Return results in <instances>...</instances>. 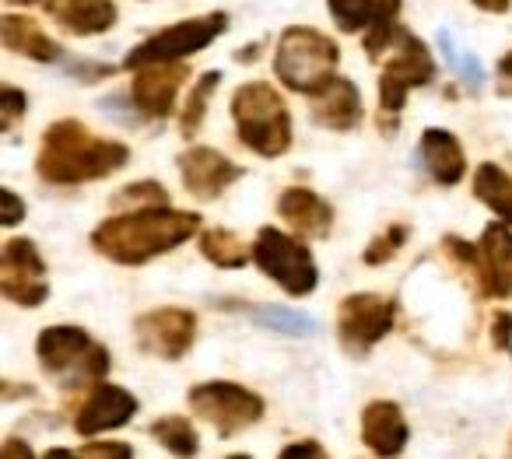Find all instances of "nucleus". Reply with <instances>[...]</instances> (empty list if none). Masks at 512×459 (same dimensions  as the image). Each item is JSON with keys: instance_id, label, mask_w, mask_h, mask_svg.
<instances>
[{"instance_id": "obj_1", "label": "nucleus", "mask_w": 512, "mask_h": 459, "mask_svg": "<svg viewBox=\"0 0 512 459\" xmlns=\"http://www.w3.org/2000/svg\"><path fill=\"white\" fill-rule=\"evenodd\" d=\"M200 232L197 211H176L169 204L155 207H130L123 214L106 218L92 232V246L106 260L123 263V267H141L155 256L190 242Z\"/></svg>"}, {"instance_id": "obj_2", "label": "nucleus", "mask_w": 512, "mask_h": 459, "mask_svg": "<svg viewBox=\"0 0 512 459\" xmlns=\"http://www.w3.org/2000/svg\"><path fill=\"white\" fill-rule=\"evenodd\" d=\"M130 148L113 137H99L78 120H57L46 127L43 148L36 158V172L43 183L53 186H81L106 179L109 172L123 169Z\"/></svg>"}, {"instance_id": "obj_3", "label": "nucleus", "mask_w": 512, "mask_h": 459, "mask_svg": "<svg viewBox=\"0 0 512 459\" xmlns=\"http://www.w3.org/2000/svg\"><path fill=\"white\" fill-rule=\"evenodd\" d=\"M232 120L239 141L260 158H281L292 148V113L278 88H271L267 81H246L235 88Z\"/></svg>"}, {"instance_id": "obj_4", "label": "nucleus", "mask_w": 512, "mask_h": 459, "mask_svg": "<svg viewBox=\"0 0 512 459\" xmlns=\"http://www.w3.org/2000/svg\"><path fill=\"white\" fill-rule=\"evenodd\" d=\"M337 64H341V50L320 29L292 25V29L281 32L278 53H274V74L292 92L299 95L323 92L337 78Z\"/></svg>"}, {"instance_id": "obj_5", "label": "nucleus", "mask_w": 512, "mask_h": 459, "mask_svg": "<svg viewBox=\"0 0 512 459\" xmlns=\"http://www.w3.org/2000/svg\"><path fill=\"white\" fill-rule=\"evenodd\" d=\"M36 358L60 386L99 382L109 372V351L81 326H46L36 340Z\"/></svg>"}, {"instance_id": "obj_6", "label": "nucleus", "mask_w": 512, "mask_h": 459, "mask_svg": "<svg viewBox=\"0 0 512 459\" xmlns=\"http://www.w3.org/2000/svg\"><path fill=\"white\" fill-rule=\"evenodd\" d=\"M253 263L264 270L271 281H278L292 298H306L320 284V270L313 263V253L302 242V235L281 232V228H260L253 242Z\"/></svg>"}, {"instance_id": "obj_7", "label": "nucleus", "mask_w": 512, "mask_h": 459, "mask_svg": "<svg viewBox=\"0 0 512 459\" xmlns=\"http://www.w3.org/2000/svg\"><path fill=\"white\" fill-rule=\"evenodd\" d=\"M435 78V60L428 53V46L418 36L400 29L397 36V53L379 74V113H383V130L390 134V120L397 123L400 109H404L411 88H421Z\"/></svg>"}, {"instance_id": "obj_8", "label": "nucleus", "mask_w": 512, "mask_h": 459, "mask_svg": "<svg viewBox=\"0 0 512 459\" xmlns=\"http://www.w3.org/2000/svg\"><path fill=\"white\" fill-rule=\"evenodd\" d=\"M228 29V15L225 11H211V15H200V18H186V22H176L169 29L155 32L151 39H144L141 46L127 53L123 67L127 71H137L144 64H162V60H183L190 53H200Z\"/></svg>"}, {"instance_id": "obj_9", "label": "nucleus", "mask_w": 512, "mask_h": 459, "mask_svg": "<svg viewBox=\"0 0 512 459\" xmlns=\"http://www.w3.org/2000/svg\"><path fill=\"white\" fill-rule=\"evenodd\" d=\"M190 410L200 421L214 424L218 435H239L242 428L264 417V400L239 382H200L190 389Z\"/></svg>"}, {"instance_id": "obj_10", "label": "nucleus", "mask_w": 512, "mask_h": 459, "mask_svg": "<svg viewBox=\"0 0 512 459\" xmlns=\"http://www.w3.org/2000/svg\"><path fill=\"white\" fill-rule=\"evenodd\" d=\"M397 323V302L379 295H348L337 305V340L351 358H365Z\"/></svg>"}, {"instance_id": "obj_11", "label": "nucleus", "mask_w": 512, "mask_h": 459, "mask_svg": "<svg viewBox=\"0 0 512 459\" xmlns=\"http://www.w3.org/2000/svg\"><path fill=\"white\" fill-rule=\"evenodd\" d=\"M0 295L25 309H36L50 298L46 263L32 239H8L0 249Z\"/></svg>"}, {"instance_id": "obj_12", "label": "nucleus", "mask_w": 512, "mask_h": 459, "mask_svg": "<svg viewBox=\"0 0 512 459\" xmlns=\"http://www.w3.org/2000/svg\"><path fill=\"white\" fill-rule=\"evenodd\" d=\"M137 347L162 361H179L197 340V316L179 305H165V309L141 312L134 323Z\"/></svg>"}, {"instance_id": "obj_13", "label": "nucleus", "mask_w": 512, "mask_h": 459, "mask_svg": "<svg viewBox=\"0 0 512 459\" xmlns=\"http://www.w3.org/2000/svg\"><path fill=\"white\" fill-rule=\"evenodd\" d=\"M190 78V67L183 60H162V64H144L134 71V106L141 109L148 120H165L179 99V88Z\"/></svg>"}, {"instance_id": "obj_14", "label": "nucleus", "mask_w": 512, "mask_h": 459, "mask_svg": "<svg viewBox=\"0 0 512 459\" xmlns=\"http://www.w3.org/2000/svg\"><path fill=\"white\" fill-rule=\"evenodd\" d=\"M179 179H183L186 193L197 200H214L242 176V169L235 162H228L221 151L204 148V144H193L179 155Z\"/></svg>"}, {"instance_id": "obj_15", "label": "nucleus", "mask_w": 512, "mask_h": 459, "mask_svg": "<svg viewBox=\"0 0 512 459\" xmlns=\"http://www.w3.org/2000/svg\"><path fill=\"white\" fill-rule=\"evenodd\" d=\"M137 414V400L130 396V389L109 386V382H95L85 393L78 417H74V431L81 438H95L102 431H116L123 424H130V417Z\"/></svg>"}, {"instance_id": "obj_16", "label": "nucleus", "mask_w": 512, "mask_h": 459, "mask_svg": "<svg viewBox=\"0 0 512 459\" xmlns=\"http://www.w3.org/2000/svg\"><path fill=\"white\" fill-rule=\"evenodd\" d=\"M477 249H481V295L512 298V228H509V221L484 228Z\"/></svg>"}, {"instance_id": "obj_17", "label": "nucleus", "mask_w": 512, "mask_h": 459, "mask_svg": "<svg viewBox=\"0 0 512 459\" xmlns=\"http://www.w3.org/2000/svg\"><path fill=\"white\" fill-rule=\"evenodd\" d=\"M278 214L295 235H302V239H327L330 225H334L330 204L320 193L309 190V186H288L278 197Z\"/></svg>"}, {"instance_id": "obj_18", "label": "nucleus", "mask_w": 512, "mask_h": 459, "mask_svg": "<svg viewBox=\"0 0 512 459\" xmlns=\"http://www.w3.org/2000/svg\"><path fill=\"white\" fill-rule=\"evenodd\" d=\"M309 113H313V120L320 123V127L344 134V130H355L358 123H362L365 109H362V95H358L355 81L334 78L323 92L309 95Z\"/></svg>"}, {"instance_id": "obj_19", "label": "nucleus", "mask_w": 512, "mask_h": 459, "mask_svg": "<svg viewBox=\"0 0 512 459\" xmlns=\"http://www.w3.org/2000/svg\"><path fill=\"white\" fill-rule=\"evenodd\" d=\"M362 442L376 456H400L407 445L404 410L393 400H376L362 410Z\"/></svg>"}, {"instance_id": "obj_20", "label": "nucleus", "mask_w": 512, "mask_h": 459, "mask_svg": "<svg viewBox=\"0 0 512 459\" xmlns=\"http://www.w3.org/2000/svg\"><path fill=\"white\" fill-rule=\"evenodd\" d=\"M43 8L60 29L74 36H102L116 25V4L109 0H46Z\"/></svg>"}, {"instance_id": "obj_21", "label": "nucleus", "mask_w": 512, "mask_h": 459, "mask_svg": "<svg viewBox=\"0 0 512 459\" xmlns=\"http://www.w3.org/2000/svg\"><path fill=\"white\" fill-rule=\"evenodd\" d=\"M0 43H4V50L18 53L25 60H36V64H53L60 57V46L46 36L43 25L25 15L0 18Z\"/></svg>"}, {"instance_id": "obj_22", "label": "nucleus", "mask_w": 512, "mask_h": 459, "mask_svg": "<svg viewBox=\"0 0 512 459\" xmlns=\"http://www.w3.org/2000/svg\"><path fill=\"white\" fill-rule=\"evenodd\" d=\"M421 162L439 186H456L467 172V155H463L460 141L439 127L421 134Z\"/></svg>"}, {"instance_id": "obj_23", "label": "nucleus", "mask_w": 512, "mask_h": 459, "mask_svg": "<svg viewBox=\"0 0 512 459\" xmlns=\"http://www.w3.org/2000/svg\"><path fill=\"white\" fill-rule=\"evenodd\" d=\"M474 197L481 200L491 214H498V218L512 225V176L502 169V165H495V162L477 165Z\"/></svg>"}, {"instance_id": "obj_24", "label": "nucleus", "mask_w": 512, "mask_h": 459, "mask_svg": "<svg viewBox=\"0 0 512 459\" xmlns=\"http://www.w3.org/2000/svg\"><path fill=\"white\" fill-rule=\"evenodd\" d=\"M200 253H204L214 267H225V270H239L253 260V249H249L239 235L225 232V228H207V232H200Z\"/></svg>"}, {"instance_id": "obj_25", "label": "nucleus", "mask_w": 512, "mask_h": 459, "mask_svg": "<svg viewBox=\"0 0 512 459\" xmlns=\"http://www.w3.org/2000/svg\"><path fill=\"white\" fill-rule=\"evenodd\" d=\"M397 18H400V0H376V15H372L369 29H365V53L372 60H379L386 53V46L397 43L400 36Z\"/></svg>"}, {"instance_id": "obj_26", "label": "nucleus", "mask_w": 512, "mask_h": 459, "mask_svg": "<svg viewBox=\"0 0 512 459\" xmlns=\"http://www.w3.org/2000/svg\"><path fill=\"white\" fill-rule=\"evenodd\" d=\"M151 438H155L162 449H169L172 456H197L200 449V438H197V428H193L186 417H158L151 424Z\"/></svg>"}, {"instance_id": "obj_27", "label": "nucleus", "mask_w": 512, "mask_h": 459, "mask_svg": "<svg viewBox=\"0 0 512 459\" xmlns=\"http://www.w3.org/2000/svg\"><path fill=\"white\" fill-rule=\"evenodd\" d=\"M218 81H221L218 71H207L197 78V88L190 92V99H186V106H183V116H179V130H183V137H197V130L204 127L207 102H211Z\"/></svg>"}, {"instance_id": "obj_28", "label": "nucleus", "mask_w": 512, "mask_h": 459, "mask_svg": "<svg viewBox=\"0 0 512 459\" xmlns=\"http://www.w3.org/2000/svg\"><path fill=\"white\" fill-rule=\"evenodd\" d=\"M327 4H330V18H334L341 32L369 29L372 15H376V0H327Z\"/></svg>"}, {"instance_id": "obj_29", "label": "nucleus", "mask_w": 512, "mask_h": 459, "mask_svg": "<svg viewBox=\"0 0 512 459\" xmlns=\"http://www.w3.org/2000/svg\"><path fill=\"white\" fill-rule=\"evenodd\" d=\"M407 242V228L404 225H390L383 235H379L376 242H369L365 246V253H362V260L369 263V267H379V263H386L393 253H397L400 246Z\"/></svg>"}, {"instance_id": "obj_30", "label": "nucleus", "mask_w": 512, "mask_h": 459, "mask_svg": "<svg viewBox=\"0 0 512 459\" xmlns=\"http://www.w3.org/2000/svg\"><path fill=\"white\" fill-rule=\"evenodd\" d=\"M116 207H155V204H169V193L158 183H134L127 190L116 193L113 200Z\"/></svg>"}, {"instance_id": "obj_31", "label": "nucleus", "mask_w": 512, "mask_h": 459, "mask_svg": "<svg viewBox=\"0 0 512 459\" xmlns=\"http://www.w3.org/2000/svg\"><path fill=\"white\" fill-rule=\"evenodd\" d=\"M256 319L267 326H274V330H285V333H306L313 330V323L302 316H295L292 309H278V305H264V309H256Z\"/></svg>"}, {"instance_id": "obj_32", "label": "nucleus", "mask_w": 512, "mask_h": 459, "mask_svg": "<svg viewBox=\"0 0 512 459\" xmlns=\"http://www.w3.org/2000/svg\"><path fill=\"white\" fill-rule=\"evenodd\" d=\"M0 106H4V123H0V127L11 130L25 116V109H29V95L15 85H4L0 88Z\"/></svg>"}, {"instance_id": "obj_33", "label": "nucleus", "mask_w": 512, "mask_h": 459, "mask_svg": "<svg viewBox=\"0 0 512 459\" xmlns=\"http://www.w3.org/2000/svg\"><path fill=\"white\" fill-rule=\"evenodd\" d=\"M81 459H130L134 449L127 442H92L78 452Z\"/></svg>"}, {"instance_id": "obj_34", "label": "nucleus", "mask_w": 512, "mask_h": 459, "mask_svg": "<svg viewBox=\"0 0 512 459\" xmlns=\"http://www.w3.org/2000/svg\"><path fill=\"white\" fill-rule=\"evenodd\" d=\"M25 218V204L15 190H0V225L4 228H15L18 221Z\"/></svg>"}, {"instance_id": "obj_35", "label": "nucleus", "mask_w": 512, "mask_h": 459, "mask_svg": "<svg viewBox=\"0 0 512 459\" xmlns=\"http://www.w3.org/2000/svg\"><path fill=\"white\" fill-rule=\"evenodd\" d=\"M491 344H495V351L512 354V312H495V319H491Z\"/></svg>"}, {"instance_id": "obj_36", "label": "nucleus", "mask_w": 512, "mask_h": 459, "mask_svg": "<svg viewBox=\"0 0 512 459\" xmlns=\"http://www.w3.org/2000/svg\"><path fill=\"white\" fill-rule=\"evenodd\" d=\"M302 456L320 459V456H327V452H323V445H320V442H292L285 452H281V459H302Z\"/></svg>"}, {"instance_id": "obj_37", "label": "nucleus", "mask_w": 512, "mask_h": 459, "mask_svg": "<svg viewBox=\"0 0 512 459\" xmlns=\"http://www.w3.org/2000/svg\"><path fill=\"white\" fill-rule=\"evenodd\" d=\"M498 95H509L512 99V53H505L498 60Z\"/></svg>"}, {"instance_id": "obj_38", "label": "nucleus", "mask_w": 512, "mask_h": 459, "mask_svg": "<svg viewBox=\"0 0 512 459\" xmlns=\"http://www.w3.org/2000/svg\"><path fill=\"white\" fill-rule=\"evenodd\" d=\"M0 456L4 459H25V456H32V445L22 442V438H8V442L0 445Z\"/></svg>"}, {"instance_id": "obj_39", "label": "nucleus", "mask_w": 512, "mask_h": 459, "mask_svg": "<svg viewBox=\"0 0 512 459\" xmlns=\"http://www.w3.org/2000/svg\"><path fill=\"white\" fill-rule=\"evenodd\" d=\"M474 8L488 11V15H505V11H509V0H474Z\"/></svg>"}, {"instance_id": "obj_40", "label": "nucleus", "mask_w": 512, "mask_h": 459, "mask_svg": "<svg viewBox=\"0 0 512 459\" xmlns=\"http://www.w3.org/2000/svg\"><path fill=\"white\" fill-rule=\"evenodd\" d=\"M0 393H4V400H18V393H25V396L36 393V386H15V382H4Z\"/></svg>"}, {"instance_id": "obj_41", "label": "nucleus", "mask_w": 512, "mask_h": 459, "mask_svg": "<svg viewBox=\"0 0 512 459\" xmlns=\"http://www.w3.org/2000/svg\"><path fill=\"white\" fill-rule=\"evenodd\" d=\"M256 57H260V43H253V46H246V50L235 53V60H239V64H253Z\"/></svg>"}, {"instance_id": "obj_42", "label": "nucleus", "mask_w": 512, "mask_h": 459, "mask_svg": "<svg viewBox=\"0 0 512 459\" xmlns=\"http://www.w3.org/2000/svg\"><path fill=\"white\" fill-rule=\"evenodd\" d=\"M4 4H46V0H4Z\"/></svg>"}, {"instance_id": "obj_43", "label": "nucleus", "mask_w": 512, "mask_h": 459, "mask_svg": "<svg viewBox=\"0 0 512 459\" xmlns=\"http://www.w3.org/2000/svg\"><path fill=\"white\" fill-rule=\"evenodd\" d=\"M509 162H512V155H509Z\"/></svg>"}]
</instances>
